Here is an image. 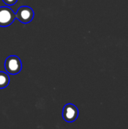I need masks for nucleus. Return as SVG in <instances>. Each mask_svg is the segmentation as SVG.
<instances>
[{
    "instance_id": "nucleus-1",
    "label": "nucleus",
    "mask_w": 128,
    "mask_h": 129,
    "mask_svg": "<svg viewBox=\"0 0 128 129\" xmlns=\"http://www.w3.org/2000/svg\"><path fill=\"white\" fill-rule=\"evenodd\" d=\"M5 68L9 74L16 75L22 70V62L17 56L11 55L5 61Z\"/></svg>"
},
{
    "instance_id": "nucleus-2",
    "label": "nucleus",
    "mask_w": 128,
    "mask_h": 129,
    "mask_svg": "<svg viewBox=\"0 0 128 129\" xmlns=\"http://www.w3.org/2000/svg\"><path fill=\"white\" fill-rule=\"evenodd\" d=\"M16 19V14L8 7H0V26L7 27Z\"/></svg>"
},
{
    "instance_id": "nucleus-3",
    "label": "nucleus",
    "mask_w": 128,
    "mask_h": 129,
    "mask_svg": "<svg viewBox=\"0 0 128 129\" xmlns=\"http://www.w3.org/2000/svg\"><path fill=\"white\" fill-rule=\"evenodd\" d=\"M34 17V11L29 6H21L16 13V18L23 23H30Z\"/></svg>"
},
{
    "instance_id": "nucleus-4",
    "label": "nucleus",
    "mask_w": 128,
    "mask_h": 129,
    "mask_svg": "<svg viewBox=\"0 0 128 129\" xmlns=\"http://www.w3.org/2000/svg\"><path fill=\"white\" fill-rule=\"evenodd\" d=\"M78 116V108L72 104H67L65 105L63 110V118L67 122H75Z\"/></svg>"
},
{
    "instance_id": "nucleus-5",
    "label": "nucleus",
    "mask_w": 128,
    "mask_h": 129,
    "mask_svg": "<svg viewBox=\"0 0 128 129\" xmlns=\"http://www.w3.org/2000/svg\"><path fill=\"white\" fill-rule=\"evenodd\" d=\"M10 82V78L8 75L4 72L0 71V88H6Z\"/></svg>"
},
{
    "instance_id": "nucleus-6",
    "label": "nucleus",
    "mask_w": 128,
    "mask_h": 129,
    "mask_svg": "<svg viewBox=\"0 0 128 129\" xmlns=\"http://www.w3.org/2000/svg\"><path fill=\"white\" fill-rule=\"evenodd\" d=\"M3 2L8 5H15L17 2V0H2Z\"/></svg>"
}]
</instances>
